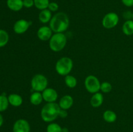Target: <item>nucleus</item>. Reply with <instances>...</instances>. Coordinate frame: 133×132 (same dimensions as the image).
I'll return each instance as SVG.
<instances>
[{
    "label": "nucleus",
    "mask_w": 133,
    "mask_h": 132,
    "mask_svg": "<svg viewBox=\"0 0 133 132\" xmlns=\"http://www.w3.org/2000/svg\"><path fill=\"white\" fill-rule=\"evenodd\" d=\"M70 19L66 13L58 12L52 16L49 27L54 33H64L68 28Z\"/></svg>",
    "instance_id": "f257e3e1"
},
{
    "label": "nucleus",
    "mask_w": 133,
    "mask_h": 132,
    "mask_svg": "<svg viewBox=\"0 0 133 132\" xmlns=\"http://www.w3.org/2000/svg\"><path fill=\"white\" fill-rule=\"evenodd\" d=\"M60 111L61 107L56 102L46 103L42 108L40 116L45 122H52L58 117Z\"/></svg>",
    "instance_id": "f03ea898"
},
{
    "label": "nucleus",
    "mask_w": 133,
    "mask_h": 132,
    "mask_svg": "<svg viewBox=\"0 0 133 132\" xmlns=\"http://www.w3.org/2000/svg\"><path fill=\"white\" fill-rule=\"evenodd\" d=\"M67 44V37L64 33H54L49 40L51 50L58 53L63 50Z\"/></svg>",
    "instance_id": "7ed1b4c3"
},
{
    "label": "nucleus",
    "mask_w": 133,
    "mask_h": 132,
    "mask_svg": "<svg viewBox=\"0 0 133 132\" xmlns=\"http://www.w3.org/2000/svg\"><path fill=\"white\" fill-rule=\"evenodd\" d=\"M74 67V62L70 58L64 56L58 60L55 64V71L59 75L66 76L70 75Z\"/></svg>",
    "instance_id": "20e7f679"
},
{
    "label": "nucleus",
    "mask_w": 133,
    "mask_h": 132,
    "mask_svg": "<svg viewBox=\"0 0 133 132\" xmlns=\"http://www.w3.org/2000/svg\"><path fill=\"white\" fill-rule=\"evenodd\" d=\"M48 78L42 74H36L31 79V86L33 91L42 93L48 87Z\"/></svg>",
    "instance_id": "39448f33"
},
{
    "label": "nucleus",
    "mask_w": 133,
    "mask_h": 132,
    "mask_svg": "<svg viewBox=\"0 0 133 132\" xmlns=\"http://www.w3.org/2000/svg\"><path fill=\"white\" fill-rule=\"evenodd\" d=\"M84 87L88 93L94 94L100 91L101 82L94 75H88L84 80Z\"/></svg>",
    "instance_id": "423d86ee"
},
{
    "label": "nucleus",
    "mask_w": 133,
    "mask_h": 132,
    "mask_svg": "<svg viewBox=\"0 0 133 132\" xmlns=\"http://www.w3.org/2000/svg\"><path fill=\"white\" fill-rule=\"evenodd\" d=\"M119 18L116 12H109L105 15L102 19V25L107 29L113 28L118 25Z\"/></svg>",
    "instance_id": "0eeeda50"
},
{
    "label": "nucleus",
    "mask_w": 133,
    "mask_h": 132,
    "mask_svg": "<svg viewBox=\"0 0 133 132\" xmlns=\"http://www.w3.org/2000/svg\"><path fill=\"white\" fill-rule=\"evenodd\" d=\"M31 25V22L24 19H21L14 23L13 30L18 34H22L27 32Z\"/></svg>",
    "instance_id": "6e6552de"
},
{
    "label": "nucleus",
    "mask_w": 133,
    "mask_h": 132,
    "mask_svg": "<svg viewBox=\"0 0 133 132\" xmlns=\"http://www.w3.org/2000/svg\"><path fill=\"white\" fill-rule=\"evenodd\" d=\"M53 31L49 26H42L37 31V37L40 40L42 41H49L51 36H53Z\"/></svg>",
    "instance_id": "1a4fd4ad"
},
{
    "label": "nucleus",
    "mask_w": 133,
    "mask_h": 132,
    "mask_svg": "<svg viewBox=\"0 0 133 132\" xmlns=\"http://www.w3.org/2000/svg\"><path fill=\"white\" fill-rule=\"evenodd\" d=\"M12 131L13 132H30L31 126L27 120L20 119L14 122Z\"/></svg>",
    "instance_id": "9d476101"
},
{
    "label": "nucleus",
    "mask_w": 133,
    "mask_h": 132,
    "mask_svg": "<svg viewBox=\"0 0 133 132\" xmlns=\"http://www.w3.org/2000/svg\"><path fill=\"white\" fill-rule=\"evenodd\" d=\"M43 99L47 103L55 102L58 98V93L53 88L47 87L45 90L42 92Z\"/></svg>",
    "instance_id": "9b49d317"
},
{
    "label": "nucleus",
    "mask_w": 133,
    "mask_h": 132,
    "mask_svg": "<svg viewBox=\"0 0 133 132\" xmlns=\"http://www.w3.org/2000/svg\"><path fill=\"white\" fill-rule=\"evenodd\" d=\"M74 104V98L70 94H66L60 99L58 106L62 109L68 110Z\"/></svg>",
    "instance_id": "f8f14e48"
},
{
    "label": "nucleus",
    "mask_w": 133,
    "mask_h": 132,
    "mask_svg": "<svg viewBox=\"0 0 133 132\" xmlns=\"http://www.w3.org/2000/svg\"><path fill=\"white\" fill-rule=\"evenodd\" d=\"M103 101L104 98L103 94L99 92H97V93L93 94V95L91 97L90 102V104L92 107L97 108L103 104Z\"/></svg>",
    "instance_id": "ddd939ff"
},
{
    "label": "nucleus",
    "mask_w": 133,
    "mask_h": 132,
    "mask_svg": "<svg viewBox=\"0 0 133 132\" xmlns=\"http://www.w3.org/2000/svg\"><path fill=\"white\" fill-rule=\"evenodd\" d=\"M6 5L9 9L12 11H19L23 7V0H7Z\"/></svg>",
    "instance_id": "4468645a"
},
{
    "label": "nucleus",
    "mask_w": 133,
    "mask_h": 132,
    "mask_svg": "<svg viewBox=\"0 0 133 132\" xmlns=\"http://www.w3.org/2000/svg\"><path fill=\"white\" fill-rule=\"evenodd\" d=\"M52 12L49 10V9H46L44 10H40V13L38 14V19L40 22L42 23H49L52 18Z\"/></svg>",
    "instance_id": "2eb2a0df"
},
{
    "label": "nucleus",
    "mask_w": 133,
    "mask_h": 132,
    "mask_svg": "<svg viewBox=\"0 0 133 132\" xmlns=\"http://www.w3.org/2000/svg\"><path fill=\"white\" fill-rule=\"evenodd\" d=\"M7 98L9 104L14 107H19L23 104V98L19 94H10Z\"/></svg>",
    "instance_id": "dca6fc26"
},
{
    "label": "nucleus",
    "mask_w": 133,
    "mask_h": 132,
    "mask_svg": "<svg viewBox=\"0 0 133 132\" xmlns=\"http://www.w3.org/2000/svg\"><path fill=\"white\" fill-rule=\"evenodd\" d=\"M29 100L31 104L34 106H38L44 100L41 92L34 91L31 93L29 97Z\"/></svg>",
    "instance_id": "f3484780"
},
{
    "label": "nucleus",
    "mask_w": 133,
    "mask_h": 132,
    "mask_svg": "<svg viewBox=\"0 0 133 132\" xmlns=\"http://www.w3.org/2000/svg\"><path fill=\"white\" fill-rule=\"evenodd\" d=\"M122 31L126 36L133 35V20H127L122 25Z\"/></svg>",
    "instance_id": "a211bd4d"
},
{
    "label": "nucleus",
    "mask_w": 133,
    "mask_h": 132,
    "mask_svg": "<svg viewBox=\"0 0 133 132\" xmlns=\"http://www.w3.org/2000/svg\"><path fill=\"white\" fill-rule=\"evenodd\" d=\"M103 118L107 122L113 123L116 120L117 115L114 111H112V110H106L103 113Z\"/></svg>",
    "instance_id": "6ab92c4d"
},
{
    "label": "nucleus",
    "mask_w": 133,
    "mask_h": 132,
    "mask_svg": "<svg viewBox=\"0 0 133 132\" xmlns=\"http://www.w3.org/2000/svg\"><path fill=\"white\" fill-rule=\"evenodd\" d=\"M64 82L66 86L69 88H75L77 85V80L76 78L73 75H68L64 77Z\"/></svg>",
    "instance_id": "aec40b11"
},
{
    "label": "nucleus",
    "mask_w": 133,
    "mask_h": 132,
    "mask_svg": "<svg viewBox=\"0 0 133 132\" xmlns=\"http://www.w3.org/2000/svg\"><path fill=\"white\" fill-rule=\"evenodd\" d=\"M49 3V0H34L35 7L40 10L48 9Z\"/></svg>",
    "instance_id": "412c9836"
},
{
    "label": "nucleus",
    "mask_w": 133,
    "mask_h": 132,
    "mask_svg": "<svg viewBox=\"0 0 133 132\" xmlns=\"http://www.w3.org/2000/svg\"><path fill=\"white\" fill-rule=\"evenodd\" d=\"M9 40V36L7 32L4 30L0 29V47L5 46Z\"/></svg>",
    "instance_id": "4be33fe9"
},
{
    "label": "nucleus",
    "mask_w": 133,
    "mask_h": 132,
    "mask_svg": "<svg viewBox=\"0 0 133 132\" xmlns=\"http://www.w3.org/2000/svg\"><path fill=\"white\" fill-rule=\"evenodd\" d=\"M62 128L57 123L51 122L47 126V132H62Z\"/></svg>",
    "instance_id": "5701e85b"
},
{
    "label": "nucleus",
    "mask_w": 133,
    "mask_h": 132,
    "mask_svg": "<svg viewBox=\"0 0 133 132\" xmlns=\"http://www.w3.org/2000/svg\"><path fill=\"white\" fill-rule=\"evenodd\" d=\"M9 102L8 98L4 94L0 95V112L5 111L8 108Z\"/></svg>",
    "instance_id": "b1692460"
},
{
    "label": "nucleus",
    "mask_w": 133,
    "mask_h": 132,
    "mask_svg": "<svg viewBox=\"0 0 133 132\" xmlns=\"http://www.w3.org/2000/svg\"><path fill=\"white\" fill-rule=\"evenodd\" d=\"M112 90V85L109 82H103L101 83V87H100V91L103 93H109L111 92Z\"/></svg>",
    "instance_id": "393cba45"
},
{
    "label": "nucleus",
    "mask_w": 133,
    "mask_h": 132,
    "mask_svg": "<svg viewBox=\"0 0 133 132\" xmlns=\"http://www.w3.org/2000/svg\"><path fill=\"white\" fill-rule=\"evenodd\" d=\"M58 5L56 2H50L48 5V9H49L51 12H57L58 10Z\"/></svg>",
    "instance_id": "a878e982"
},
{
    "label": "nucleus",
    "mask_w": 133,
    "mask_h": 132,
    "mask_svg": "<svg viewBox=\"0 0 133 132\" xmlns=\"http://www.w3.org/2000/svg\"><path fill=\"white\" fill-rule=\"evenodd\" d=\"M23 6L27 8V9H29V8L35 6L34 0H23Z\"/></svg>",
    "instance_id": "bb28decb"
},
{
    "label": "nucleus",
    "mask_w": 133,
    "mask_h": 132,
    "mask_svg": "<svg viewBox=\"0 0 133 132\" xmlns=\"http://www.w3.org/2000/svg\"><path fill=\"white\" fill-rule=\"evenodd\" d=\"M132 13L130 10H127L123 13V17L126 19V21L132 19Z\"/></svg>",
    "instance_id": "cd10ccee"
},
{
    "label": "nucleus",
    "mask_w": 133,
    "mask_h": 132,
    "mask_svg": "<svg viewBox=\"0 0 133 132\" xmlns=\"http://www.w3.org/2000/svg\"><path fill=\"white\" fill-rule=\"evenodd\" d=\"M122 2L125 6L127 7L133 6V0H122Z\"/></svg>",
    "instance_id": "c85d7f7f"
},
{
    "label": "nucleus",
    "mask_w": 133,
    "mask_h": 132,
    "mask_svg": "<svg viewBox=\"0 0 133 132\" xmlns=\"http://www.w3.org/2000/svg\"><path fill=\"white\" fill-rule=\"evenodd\" d=\"M67 116H68L67 110L62 109H61V111H60L59 112V115H58V116L62 118V119H65Z\"/></svg>",
    "instance_id": "c756f323"
},
{
    "label": "nucleus",
    "mask_w": 133,
    "mask_h": 132,
    "mask_svg": "<svg viewBox=\"0 0 133 132\" xmlns=\"http://www.w3.org/2000/svg\"><path fill=\"white\" fill-rule=\"evenodd\" d=\"M3 116L0 113V127L3 125Z\"/></svg>",
    "instance_id": "7c9ffc66"
},
{
    "label": "nucleus",
    "mask_w": 133,
    "mask_h": 132,
    "mask_svg": "<svg viewBox=\"0 0 133 132\" xmlns=\"http://www.w3.org/2000/svg\"><path fill=\"white\" fill-rule=\"evenodd\" d=\"M62 132H69V130L67 128H62Z\"/></svg>",
    "instance_id": "2f4dec72"
},
{
    "label": "nucleus",
    "mask_w": 133,
    "mask_h": 132,
    "mask_svg": "<svg viewBox=\"0 0 133 132\" xmlns=\"http://www.w3.org/2000/svg\"><path fill=\"white\" fill-rule=\"evenodd\" d=\"M132 20H133V13H132Z\"/></svg>",
    "instance_id": "473e14b6"
}]
</instances>
